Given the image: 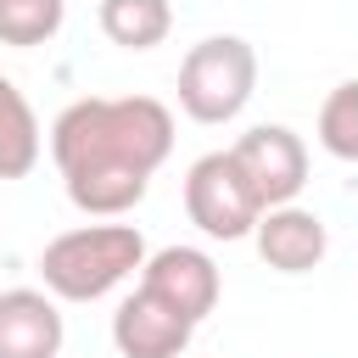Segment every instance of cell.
Wrapping results in <instances>:
<instances>
[{
	"mask_svg": "<svg viewBox=\"0 0 358 358\" xmlns=\"http://www.w3.org/2000/svg\"><path fill=\"white\" fill-rule=\"evenodd\" d=\"M62 190L90 218H123L173 157V112L157 95H84L50 123Z\"/></svg>",
	"mask_w": 358,
	"mask_h": 358,
	"instance_id": "cell-1",
	"label": "cell"
},
{
	"mask_svg": "<svg viewBox=\"0 0 358 358\" xmlns=\"http://www.w3.org/2000/svg\"><path fill=\"white\" fill-rule=\"evenodd\" d=\"M145 263V235L134 224H78L45 241L39 280L56 302H101Z\"/></svg>",
	"mask_w": 358,
	"mask_h": 358,
	"instance_id": "cell-2",
	"label": "cell"
},
{
	"mask_svg": "<svg viewBox=\"0 0 358 358\" xmlns=\"http://www.w3.org/2000/svg\"><path fill=\"white\" fill-rule=\"evenodd\" d=\"M252 90H257V50L241 34H213V39L190 45L179 62V112L190 123L218 129V123L241 117Z\"/></svg>",
	"mask_w": 358,
	"mask_h": 358,
	"instance_id": "cell-3",
	"label": "cell"
},
{
	"mask_svg": "<svg viewBox=\"0 0 358 358\" xmlns=\"http://www.w3.org/2000/svg\"><path fill=\"white\" fill-rule=\"evenodd\" d=\"M185 213L207 241H246L263 201L252 196V185H246V173L235 168L229 151H207L185 173Z\"/></svg>",
	"mask_w": 358,
	"mask_h": 358,
	"instance_id": "cell-4",
	"label": "cell"
},
{
	"mask_svg": "<svg viewBox=\"0 0 358 358\" xmlns=\"http://www.w3.org/2000/svg\"><path fill=\"white\" fill-rule=\"evenodd\" d=\"M229 157H235V168L246 173V185H252V196H257L263 207L296 201L302 185H308V145H302V134L285 129V123H257V129H246V134L229 145Z\"/></svg>",
	"mask_w": 358,
	"mask_h": 358,
	"instance_id": "cell-5",
	"label": "cell"
},
{
	"mask_svg": "<svg viewBox=\"0 0 358 358\" xmlns=\"http://www.w3.org/2000/svg\"><path fill=\"white\" fill-rule=\"evenodd\" d=\"M140 291H151L157 302H168L179 319L201 324L218 296H224V280H218V263L201 252V246H162L140 263Z\"/></svg>",
	"mask_w": 358,
	"mask_h": 358,
	"instance_id": "cell-6",
	"label": "cell"
},
{
	"mask_svg": "<svg viewBox=\"0 0 358 358\" xmlns=\"http://www.w3.org/2000/svg\"><path fill=\"white\" fill-rule=\"evenodd\" d=\"M252 246L268 268L280 274H308L324 263L330 252V229L313 207H296V201H280V207H263L257 224H252Z\"/></svg>",
	"mask_w": 358,
	"mask_h": 358,
	"instance_id": "cell-7",
	"label": "cell"
},
{
	"mask_svg": "<svg viewBox=\"0 0 358 358\" xmlns=\"http://www.w3.org/2000/svg\"><path fill=\"white\" fill-rule=\"evenodd\" d=\"M190 336H196V324L179 319L168 302H157V296L140 291V285H134V291L117 302V313H112V347H117L123 358H185Z\"/></svg>",
	"mask_w": 358,
	"mask_h": 358,
	"instance_id": "cell-8",
	"label": "cell"
},
{
	"mask_svg": "<svg viewBox=\"0 0 358 358\" xmlns=\"http://www.w3.org/2000/svg\"><path fill=\"white\" fill-rule=\"evenodd\" d=\"M67 324L50 291L11 285L0 291V358H62Z\"/></svg>",
	"mask_w": 358,
	"mask_h": 358,
	"instance_id": "cell-9",
	"label": "cell"
},
{
	"mask_svg": "<svg viewBox=\"0 0 358 358\" xmlns=\"http://www.w3.org/2000/svg\"><path fill=\"white\" fill-rule=\"evenodd\" d=\"M39 151H45L39 117H34L28 95L0 73V179H28L39 168Z\"/></svg>",
	"mask_w": 358,
	"mask_h": 358,
	"instance_id": "cell-10",
	"label": "cell"
},
{
	"mask_svg": "<svg viewBox=\"0 0 358 358\" xmlns=\"http://www.w3.org/2000/svg\"><path fill=\"white\" fill-rule=\"evenodd\" d=\"M95 22L117 50H157L173 34V6L168 0H101Z\"/></svg>",
	"mask_w": 358,
	"mask_h": 358,
	"instance_id": "cell-11",
	"label": "cell"
},
{
	"mask_svg": "<svg viewBox=\"0 0 358 358\" xmlns=\"http://www.w3.org/2000/svg\"><path fill=\"white\" fill-rule=\"evenodd\" d=\"M67 22V0H0V45L34 50L50 45Z\"/></svg>",
	"mask_w": 358,
	"mask_h": 358,
	"instance_id": "cell-12",
	"label": "cell"
},
{
	"mask_svg": "<svg viewBox=\"0 0 358 358\" xmlns=\"http://www.w3.org/2000/svg\"><path fill=\"white\" fill-rule=\"evenodd\" d=\"M319 145L336 162H358V78H341L319 106Z\"/></svg>",
	"mask_w": 358,
	"mask_h": 358,
	"instance_id": "cell-13",
	"label": "cell"
}]
</instances>
